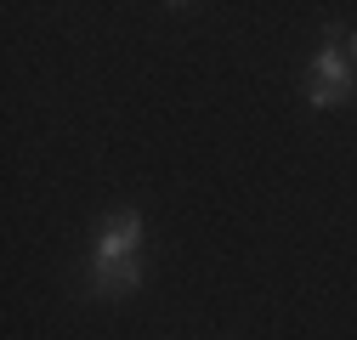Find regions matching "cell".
Instances as JSON below:
<instances>
[{
  "instance_id": "obj_1",
  "label": "cell",
  "mask_w": 357,
  "mask_h": 340,
  "mask_svg": "<svg viewBox=\"0 0 357 340\" xmlns=\"http://www.w3.org/2000/svg\"><path fill=\"white\" fill-rule=\"evenodd\" d=\"M340 29H329V46L312 57V91H306V102L312 108H335V102H346L351 91H357V68L346 63V52H340Z\"/></svg>"
},
{
  "instance_id": "obj_2",
  "label": "cell",
  "mask_w": 357,
  "mask_h": 340,
  "mask_svg": "<svg viewBox=\"0 0 357 340\" xmlns=\"http://www.w3.org/2000/svg\"><path fill=\"white\" fill-rule=\"evenodd\" d=\"M125 261H142V210H114V216L97 227L91 244V272L97 267H125Z\"/></svg>"
},
{
  "instance_id": "obj_3",
  "label": "cell",
  "mask_w": 357,
  "mask_h": 340,
  "mask_svg": "<svg viewBox=\"0 0 357 340\" xmlns=\"http://www.w3.org/2000/svg\"><path fill=\"white\" fill-rule=\"evenodd\" d=\"M142 289V261H125V267H97L85 295H102V301H119V295H137Z\"/></svg>"
},
{
  "instance_id": "obj_4",
  "label": "cell",
  "mask_w": 357,
  "mask_h": 340,
  "mask_svg": "<svg viewBox=\"0 0 357 340\" xmlns=\"http://www.w3.org/2000/svg\"><path fill=\"white\" fill-rule=\"evenodd\" d=\"M346 57H351V68H357V34H346Z\"/></svg>"
}]
</instances>
